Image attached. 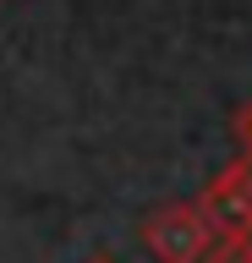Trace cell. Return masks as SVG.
<instances>
[{
	"mask_svg": "<svg viewBox=\"0 0 252 263\" xmlns=\"http://www.w3.org/2000/svg\"><path fill=\"white\" fill-rule=\"evenodd\" d=\"M137 241L153 252V263H203L208 247H214V230H208V219H203L198 203L165 197V203H153V209L143 214Z\"/></svg>",
	"mask_w": 252,
	"mask_h": 263,
	"instance_id": "1",
	"label": "cell"
},
{
	"mask_svg": "<svg viewBox=\"0 0 252 263\" xmlns=\"http://www.w3.org/2000/svg\"><path fill=\"white\" fill-rule=\"evenodd\" d=\"M214 241H252V159H230L198 197Z\"/></svg>",
	"mask_w": 252,
	"mask_h": 263,
	"instance_id": "2",
	"label": "cell"
},
{
	"mask_svg": "<svg viewBox=\"0 0 252 263\" xmlns=\"http://www.w3.org/2000/svg\"><path fill=\"white\" fill-rule=\"evenodd\" d=\"M203 263H252V241H214Z\"/></svg>",
	"mask_w": 252,
	"mask_h": 263,
	"instance_id": "3",
	"label": "cell"
},
{
	"mask_svg": "<svg viewBox=\"0 0 252 263\" xmlns=\"http://www.w3.org/2000/svg\"><path fill=\"white\" fill-rule=\"evenodd\" d=\"M236 137L247 143V159H252V104H241V110H236Z\"/></svg>",
	"mask_w": 252,
	"mask_h": 263,
	"instance_id": "4",
	"label": "cell"
},
{
	"mask_svg": "<svg viewBox=\"0 0 252 263\" xmlns=\"http://www.w3.org/2000/svg\"><path fill=\"white\" fill-rule=\"evenodd\" d=\"M88 263H115V258H104V252H99V258H88Z\"/></svg>",
	"mask_w": 252,
	"mask_h": 263,
	"instance_id": "5",
	"label": "cell"
}]
</instances>
